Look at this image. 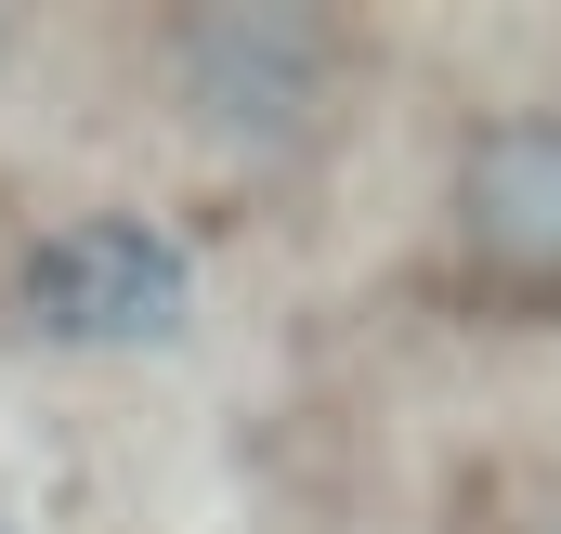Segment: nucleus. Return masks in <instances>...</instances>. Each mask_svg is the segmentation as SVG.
Segmentation results:
<instances>
[{
  "instance_id": "7ed1b4c3",
  "label": "nucleus",
  "mask_w": 561,
  "mask_h": 534,
  "mask_svg": "<svg viewBox=\"0 0 561 534\" xmlns=\"http://www.w3.org/2000/svg\"><path fill=\"white\" fill-rule=\"evenodd\" d=\"M444 222L483 300L561 313V105H483L444 170Z\"/></svg>"
},
{
  "instance_id": "f03ea898",
  "label": "nucleus",
  "mask_w": 561,
  "mask_h": 534,
  "mask_svg": "<svg viewBox=\"0 0 561 534\" xmlns=\"http://www.w3.org/2000/svg\"><path fill=\"white\" fill-rule=\"evenodd\" d=\"M353 39L327 13H183L170 26V105L236 156H287L340 118Z\"/></svg>"
},
{
  "instance_id": "39448f33",
  "label": "nucleus",
  "mask_w": 561,
  "mask_h": 534,
  "mask_svg": "<svg viewBox=\"0 0 561 534\" xmlns=\"http://www.w3.org/2000/svg\"><path fill=\"white\" fill-rule=\"evenodd\" d=\"M549 534H561V522H549Z\"/></svg>"
},
{
  "instance_id": "f257e3e1",
  "label": "nucleus",
  "mask_w": 561,
  "mask_h": 534,
  "mask_svg": "<svg viewBox=\"0 0 561 534\" xmlns=\"http://www.w3.org/2000/svg\"><path fill=\"white\" fill-rule=\"evenodd\" d=\"M13 326L39 352H170L196 326V248L157 209H66L13 248Z\"/></svg>"
},
{
  "instance_id": "20e7f679",
  "label": "nucleus",
  "mask_w": 561,
  "mask_h": 534,
  "mask_svg": "<svg viewBox=\"0 0 561 534\" xmlns=\"http://www.w3.org/2000/svg\"><path fill=\"white\" fill-rule=\"evenodd\" d=\"M0 534H26V522H13V509H0Z\"/></svg>"
}]
</instances>
